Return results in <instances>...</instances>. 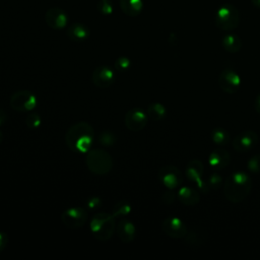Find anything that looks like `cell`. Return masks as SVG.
Wrapping results in <instances>:
<instances>
[{
	"mask_svg": "<svg viewBox=\"0 0 260 260\" xmlns=\"http://www.w3.org/2000/svg\"><path fill=\"white\" fill-rule=\"evenodd\" d=\"M93 128L87 122H78L69 127L65 142L69 149L76 153H86L93 143Z\"/></svg>",
	"mask_w": 260,
	"mask_h": 260,
	"instance_id": "1",
	"label": "cell"
},
{
	"mask_svg": "<svg viewBox=\"0 0 260 260\" xmlns=\"http://www.w3.org/2000/svg\"><path fill=\"white\" fill-rule=\"evenodd\" d=\"M252 189L250 176L242 171L232 173L224 181L223 193L232 203H239L247 198Z\"/></svg>",
	"mask_w": 260,
	"mask_h": 260,
	"instance_id": "2",
	"label": "cell"
},
{
	"mask_svg": "<svg viewBox=\"0 0 260 260\" xmlns=\"http://www.w3.org/2000/svg\"><path fill=\"white\" fill-rule=\"evenodd\" d=\"M113 214L105 211L98 212L90 220V231L93 237L100 241L109 240L116 228V221Z\"/></svg>",
	"mask_w": 260,
	"mask_h": 260,
	"instance_id": "3",
	"label": "cell"
},
{
	"mask_svg": "<svg viewBox=\"0 0 260 260\" xmlns=\"http://www.w3.org/2000/svg\"><path fill=\"white\" fill-rule=\"evenodd\" d=\"M85 162L90 172L96 175L108 174L113 167L111 155L104 149L94 148L86 152Z\"/></svg>",
	"mask_w": 260,
	"mask_h": 260,
	"instance_id": "4",
	"label": "cell"
},
{
	"mask_svg": "<svg viewBox=\"0 0 260 260\" xmlns=\"http://www.w3.org/2000/svg\"><path fill=\"white\" fill-rule=\"evenodd\" d=\"M239 21V12L232 4H224L218 8L215 15V24L218 28L231 31L238 26Z\"/></svg>",
	"mask_w": 260,
	"mask_h": 260,
	"instance_id": "5",
	"label": "cell"
},
{
	"mask_svg": "<svg viewBox=\"0 0 260 260\" xmlns=\"http://www.w3.org/2000/svg\"><path fill=\"white\" fill-rule=\"evenodd\" d=\"M36 95L28 90H18L9 100L10 107L17 112H30L37 107Z\"/></svg>",
	"mask_w": 260,
	"mask_h": 260,
	"instance_id": "6",
	"label": "cell"
},
{
	"mask_svg": "<svg viewBox=\"0 0 260 260\" xmlns=\"http://www.w3.org/2000/svg\"><path fill=\"white\" fill-rule=\"evenodd\" d=\"M87 211L83 207H70L63 211L61 214V221L63 224L70 229L81 228L87 220Z\"/></svg>",
	"mask_w": 260,
	"mask_h": 260,
	"instance_id": "7",
	"label": "cell"
},
{
	"mask_svg": "<svg viewBox=\"0 0 260 260\" xmlns=\"http://www.w3.org/2000/svg\"><path fill=\"white\" fill-rule=\"evenodd\" d=\"M158 179L165 187L174 190L183 183L181 171L172 165H165L158 171Z\"/></svg>",
	"mask_w": 260,
	"mask_h": 260,
	"instance_id": "8",
	"label": "cell"
},
{
	"mask_svg": "<svg viewBox=\"0 0 260 260\" xmlns=\"http://www.w3.org/2000/svg\"><path fill=\"white\" fill-rule=\"evenodd\" d=\"M218 85L223 92L234 94L241 87V77L237 71L233 69H224L219 74Z\"/></svg>",
	"mask_w": 260,
	"mask_h": 260,
	"instance_id": "9",
	"label": "cell"
},
{
	"mask_svg": "<svg viewBox=\"0 0 260 260\" xmlns=\"http://www.w3.org/2000/svg\"><path fill=\"white\" fill-rule=\"evenodd\" d=\"M258 140L259 138L255 131L245 130L233 139V148L239 153H244L253 149L257 145Z\"/></svg>",
	"mask_w": 260,
	"mask_h": 260,
	"instance_id": "10",
	"label": "cell"
},
{
	"mask_svg": "<svg viewBox=\"0 0 260 260\" xmlns=\"http://www.w3.org/2000/svg\"><path fill=\"white\" fill-rule=\"evenodd\" d=\"M161 229L167 236L174 239H182L188 233L186 223L181 218L176 216L165 218L161 223Z\"/></svg>",
	"mask_w": 260,
	"mask_h": 260,
	"instance_id": "11",
	"label": "cell"
},
{
	"mask_svg": "<svg viewBox=\"0 0 260 260\" xmlns=\"http://www.w3.org/2000/svg\"><path fill=\"white\" fill-rule=\"evenodd\" d=\"M204 166L199 159H192L186 166V176L189 181L194 183L201 191L207 192L208 187L202 179Z\"/></svg>",
	"mask_w": 260,
	"mask_h": 260,
	"instance_id": "12",
	"label": "cell"
},
{
	"mask_svg": "<svg viewBox=\"0 0 260 260\" xmlns=\"http://www.w3.org/2000/svg\"><path fill=\"white\" fill-rule=\"evenodd\" d=\"M148 116L140 108H132L125 115V125L130 131H140L147 123Z\"/></svg>",
	"mask_w": 260,
	"mask_h": 260,
	"instance_id": "13",
	"label": "cell"
},
{
	"mask_svg": "<svg viewBox=\"0 0 260 260\" xmlns=\"http://www.w3.org/2000/svg\"><path fill=\"white\" fill-rule=\"evenodd\" d=\"M45 21L49 27L59 30L64 28L68 23L67 13L58 7H53L47 10L45 14Z\"/></svg>",
	"mask_w": 260,
	"mask_h": 260,
	"instance_id": "14",
	"label": "cell"
},
{
	"mask_svg": "<svg viewBox=\"0 0 260 260\" xmlns=\"http://www.w3.org/2000/svg\"><path fill=\"white\" fill-rule=\"evenodd\" d=\"M92 82L99 88H107L115 81V74L111 68L102 65L92 72Z\"/></svg>",
	"mask_w": 260,
	"mask_h": 260,
	"instance_id": "15",
	"label": "cell"
},
{
	"mask_svg": "<svg viewBox=\"0 0 260 260\" xmlns=\"http://www.w3.org/2000/svg\"><path fill=\"white\" fill-rule=\"evenodd\" d=\"M231 155L229 151L223 148H216L209 153L208 164L214 171H220L229 166Z\"/></svg>",
	"mask_w": 260,
	"mask_h": 260,
	"instance_id": "16",
	"label": "cell"
},
{
	"mask_svg": "<svg viewBox=\"0 0 260 260\" xmlns=\"http://www.w3.org/2000/svg\"><path fill=\"white\" fill-rule=\"evenodd\" d=\"M116 228L118 237L123 243H130L134 240L136 235V229L135 225L129 219L120 218Z\"/></svg>",
	"mask_w": 260,
	"mask_h": 260,
	"instance_id": "17",
	"label": "cell"
},
{
	"mask_svg": "<svg viewBox=\"0 0 260 260\" xmlns=\"http://www.w3.org/2000/svg\"><path fill=\"white\" fill-rule=\"evenodd\" d=\"M177 195H178L179 201L184 205L193 206V205H196L197 203H199V201H200L199 192L192 187H187V186L181 187L179 189Z\"/></svg>",
	"mask_w": 260,
	"mask_h": 260,
	"instance_id": "18",
	"label": "cell"
},
{
	"mask_svg": "<svg viewBox=\"0 0 260 260\" xmlns=\"http://www.w3.org/2000/svg\"><path fill=\"white\" fill-rule=\"evenodd\" d=\"M90 35L89 28L82 23H73L67 29V36L75 42L85 41Z\"/></svg>",
	"mask_w": 260,
	"mask_h": 260,
	"instance_id": "19",
	"label": "cell"
},
{
	"mask_svg": "<svg viewBox=\"0 0 260 260\" xmlns=\"http://www.w3.org/2000/svg\"><path fill=\"white\" fill-rule=\"evenodd\" d=\"M120 7L126 15L133 17L140 14L143 2L142 0H120Z\"/></svg>",
	"mask_w": 260,
	"mask_h": 260,
	"instance_id": "20",
	"label": "cell"
},
{
	"mask_svg": "<svg viewBox=\"0 0 260 260\" xmlns=\"http://www.w3.org/2000/svg\"><path fill=\"white\" fill-rule=\"evenodd\" d=\"M221 45L226 52L234 54V53H238L241 50L242 41L239 38V36L235 34H228L223 36L221 40Z\"/></svg>",
	"mask_w": 260,
	"mask_h": 260,
	"instance_id": "21",
	"label": "cell"
},
{
	"mask_svg": "<svg viewBox=\"0 0 260 260\" xmlns=\"http://www.w3.org/2000/svg\"><path fill=\"white\" fill-rule=\"evenodd\" d=\"M146 114L153 121H160L167 115L166 107L160 103H152L147 107Z\"/></svg>",
	"mask_w": 260,
	"mask_h": 260,
	"instance_id": "22",
	"label": "cell"
},
{
	"mask_svg": "<svg viewBox=\"0 0 260 260\" xmlns=\"http://www.w3.org/2000/svg\"><path fill=\"white\" fill-rule=\"evenodd\" d=\"M210 138L212 142L217 146H224L229 143L230 134L229 132L221 127L214 128L210 133Z\"/></svg>",
	"mask_w": 260,
	"mask_h": 260,
	"instance_id": "23",
	"label": "cell"
},
{
	"mask_svg": "<svg viewBox=\"0 0 260 260\" xmlns=\"http://www.w3.org/2000/svg\"><path fill=\"white\" fill-rule=\"evenodd\" d=\"M131 204L126 200H122L115 204V206L113 207L112 214L115 218H123L131 212Z\"/></svg>",
	"mask_w": 260,
	"mask_h": 260,
	"instance_id": "24",
	"label": "cell"
},
{
	"mask_svg": "<svg viewBox=\"0 0 260 260\" xmlns=\"http://www.w3.org/2000/svg\"><path fill=\"white\" fill-rule=\"evenodd\" d=\"M206 184L208 189L211 190H217L221 184H222V177L219 173H217L216 171H214L213 173H211L208 177V179L206 180Z\"/></svg>",
	"mask_w": 260,
	"mask_h": 260,
	"instance_id": "25",
	"label": "cell"
},
{
	"mask_svg": "<svg viewBox=\"0 0 260 260\" xmlns=\"http://www.w3.org/2000/svg\"><path fill=\"white\" fill-rule=\"evenodd\" d=\"M247 168L254 174L260 173V154H255L247 162Z\"/></svg>",
	"mask_w": 260,
	"mask_h": 260,
	"instance_id": "26",
	"label": "cell"
},
{
	"mask_svg": "<svg viewBox=\"0 0 260 260\" xmlns=\"http://www.w3.org/2000/svg\"><path fill=\"white\" fill-rule=\"evenodd\" d=\"M25 123H26L27 127H29L31 129L38 128L41 125V117L38 113H30L26 116Z\"/></svg>",
	"mask_w": 260,
	"mask_h": 260,
	"instance_id": "27",
	"label": "cell"
},
{
	"mask_svg": "<svg viewBox=\"0 0 260 260\" xmlns=\"http://www.w3.org/2000/svg\"><path fill=\"white\" fill-rule=\"evenodd\" d=\"M113 9L114 7L111 0H101L98 3V10L103 14H111Z\"/></svg>",
	"mask_w": 260,
	"mask_h": 260,
	"instance_id": "28",
	"label": "cell"
},
{
	"mask_svg": "<svg viewBox=\"0 0 260 260\" xmlns=\"http://www.w3.org/2000/svg\"><path fill=\"white\" fill-rule=\"evenodd\" d=\"M99 142L105 146H111L114 144L115 142V136L109 132V131H104L103 133H101L100 135V139Z\"/></svg>",
	"mask_w": 260,
	"mask_h": 260,
	"instance_id": "29",
	"label": "cell"
},
{
	"mask_svg": "<svg viewBox=\"0 0 260 260\" xmlns=\"http://www.w3.org/2000/svg\"><path fill=\"white\" fill-rule=\"evenodd\" d=\"M131 63L127 57H120L115 61V67L119 71H125L130 67Z\"/></svg>",
	"mask_w": 260,
	"mask_h": 260,
	"instance_id": "30",
	"label": "cell"
},
{
	"mask_svg": "<svg viewBox=\"0 0 260 260\" xmlns=\"http://www.w3.org/2000/svg\"><path fill=\"white\" fill-rule=\"evenodd\" d=\"M86 205H87V207H88L89 209H93V210H94V209H96V208L100 207L101 201H100V199L96 198V197H91V198L87 201Z\"/></svg>",
	"mask_w": 260,
	"mask_h": 260,
	"instance_id": "31",
	"label": "cell"
},
{
	"mask_svg": "<svg viewBox=\"0 0 260 260\" xmlns=\"http://www.w3.org/2000/svg\"><path fill=\"white\" fill-rule=\"evenodd\" d=\"M8 243V236L4 232H0V253L5 249Z\"/></svg>",
	"mask_w": 260,
	"mask_h": 260,
	"instance_id": "32",
	"label": "cell"
},
{
	"mask_svg": "<svg viewBox=\"0 0 260 260\" xmlns=\"http://www.w3.org/2000/svg\"><path fill=\"white\" fill-rule=\"evenodd\" d=\"M7 121V115H6V112L4 110H2L0 108V126L5 124V122Z\"/></svg>",
	"mask_w": 260,
	"mask_h": 260,
	"instance_id": "33",
	"label": "cell"
},
{
	"mask_svg": "<svg viewBox=\"0 0 260 260\" xmlns=\"http://www.w3.org/2000/svg\"><path fill=\"white\" fill-rule=\"evenodd\" d=\"M254 109L258 114H260V93L256 96L254 101Z\"/></svg>",
	"mask_w": 260,
	"mask_h": 260,
	"instance_id": "34",
	"label": "cell"
},
{
	"mask_svg": "<svg viewBox=\"0 0 260 260\" xmlns=\"http://www.w3.org/2000/svg\"><path fill=\"white\" fill-rule=\"evenodd\" d=\"M251 1H252V3H253L254 6L260 8V0H251Z\"/></svg>",
	"mask_w": 260,
	"mask_h": 260,
	"instance_id": "35",
	"label": "cell"
},
{
	"mask_svg": "<svg viewBox=\"0 0 260 260\" xmlns=\"http://www.w3.org/2000/svg\"><path fill=\"white\" fill-rule=\"evenodd\" d=\"M2 141V133H1V131H0V142Z\"/></svg>",
	"mask_w": 260,
	"mask_h": 260,
	"instance_id": "36",
	"label": "cell"
}]
</instances>
